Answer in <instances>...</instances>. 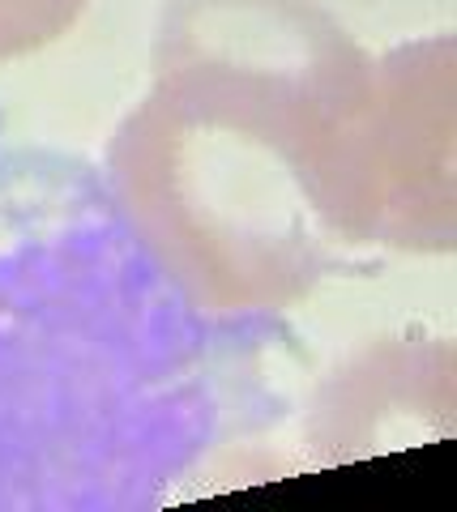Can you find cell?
<instances>
[{
	"label": "cell",
	"instance_id": "3",
	"mask_svg": "<svg viewBox=\"0 0 457 512\" xmlns=\"http://www.w3.org/2000/svg\"><path fill=\"white\" fill-rule=\"evenodd\" d=\"M86 0H0V60L56 43L82 18Z\"/></svg>",
	"mask_w": 457,
	"mask_h": 512
},
{
	"label": "cell",
	"instance_id": "1",
	"mask_svg": "<svg viewBox=\"0 0 457 512\" xmlns=\"http://www.w3.org/2000/svg\"><path fill=\"white\" fill-rule=\"evenodd\" d=\"M368 52L312 0H171L154 86L107 175L159 269L210 316L282 312L334 265L304 150Z\"/></svg>",
	"mask_w": 457,
	"mask_h": 512
},
{
	"label": "cell",
	"instance_id": "2",
	"mask_svg": "<svg viewBox=\"0 0 457 512\" xmlns=\"http://www.w3.org/2000/svg\"><path fill=\"white\" fill-rule=\"evenodd\" d=\"M304 188L329 235L402 252L457 239V43L368 56L355 90L304 150Z\"/></svg>",
	"mask_w": 457,
	"mask_h": 512
}]
</instances>
